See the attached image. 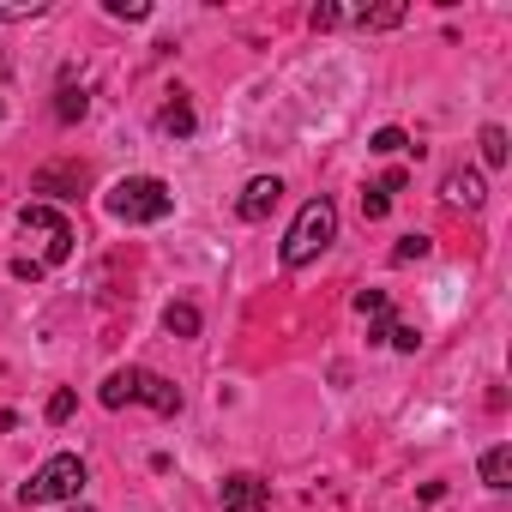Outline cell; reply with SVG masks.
I'll list each match as a JSON object with an SVG mask.
<instances>
[{"instance_id":"24","label":"cell","mask_w":512,"mask_h":512,"mask_svg":"<svg viewBox=\"0 0 512 512\" xmlns=\"http://www.w3.org/2000/svg\"><path fill=\"white\" fill-rule=\"evenodd\" d=\"M13 278H25V284H37V278H43V266H37V260H13Z\"/></svg>"},{"instance_id":"23","label":"cell","mask_w":512,"mask_h":512,"mask_svg":"<svg viewBox=\"0 0 512 512\" xmlns=\"http://www.w3.org/2000/svg\"><path fill=\"white\" fill-rule=\"evenodd\" d=\"M43 13H49L43 0H31V7H0V19H7V25H13V19H43Z\"/></svg>"},{"instance_id":"16","label":"cell","mask_w":512,"mask_h":512,"mask_svg":"<svg viewBox=\"0 0 512 512\" xmlns=\"http://www.w3.org/2000/svg\"><path fill=\"white\" fill-rule=\"evenodd\" d=\"M404 145H410V139H404V127H380V133L368 139V151H380V157H398Z\"/></svg>"},{"instance_id":"7","label":"cell","mask_w":512,"mask_h":512,"mask_svg":"<svg viewBox=\"0 0 512 512\" xmlns=\"http://www.w3.org/2000/svg\"><path fill=\"white\" fill-rule=\"evenodd\" d=\"M278 199H284V181H278V175H253V181L241 187V199H235V217H241V223H266V217L278 211Z\"/></svg>"},{"instance_id":"13","label":"cell","mask_w":512,"mask_h":512,"mask_svg":"<svg viewBox=\"0 0 512 512\" xmlns=\"http://www.w3.org/2000/svg\"><path fill=\"white\" fill-rule=\"evenodd\" d=\"M163 332L169 338H199V308L193 302H169L163 308Z\"/></svg>"},{"instance_id":"12","label":"cell","mask_w":512,"mask_h":512,"mask_svg":"<svg viewBox=\"0 0 512 512\" xmlns=\"http://www.w3.org/2000/svg\"><path fill=\"white\" fill-rule=\"evenodd\" d=\"M482 482L500 494V488H512V446H488L482 452Z\"/></svg>"},{"instance_id":"20","label":"cell","mask_w":512,"mask_h":512,"mask_svg":"<svg viewBox=\"0 0 512 512\" xmlns=\"http://www.w3.org/2000/svg\"><path fill=\"white\" fill-rule=\"evenodd\" d=\"M109 19H151V7H145V0H109Z\"/></svg>"},{"instance_id":"9","label":"cell","mask_w":512,"mask_h":512,"mask_svg":"<svg viewBox=\"0 0 512 512\" xmlns=\"http://www.w3.org/2000/svg\"><path fill=\"white\" fill-rule=\"evenodd\" d=\"M356 314L368 320V338H374V344L392 332V302H386V290H362V296H356Z\"/></svg>"},{"instance_id":"1","label":"cell","mask_w":512,"mask_h":512,"mask_svg":"<svg viewBox=\"0 0 512 512\" xmlns=\"http://www.w3.org/2000/svg\"><path fill=\"white\" fill-rule=\"evenodd\" d=\"M103 410H121V404H151L157 416H181V386L175 380H163V374H151V368H115L109 380H103Z\"/></svg>"},{"instance_id":"19","label":"cell","mask_w":512,"mask_h":512,"mask_svg":"<svg viewBox=\"0 0 512 512\" xmlns=\"http://www.w3.org/2000/svg\"><path fill=\"white\" fill-rule=\"evenodd\" d=\"M386 211H392V193H380V187H368V193H362V217H368V223H380Z\"/></svg>"},{"instance_id":"8","label":"cell","mask_w":512,"mask_h":512,"mask_svg":"<svg viewBox=\"0 0 512 512\" xmlns=\"http://www.w3.org/2000/svg\"><path fill=\"white\" fill-rule=\"evenodd\" d=\"M440 199H446V205H458V211H482L488 187H482V175H476V169H452V175L440 181Z\"/></svg>"},{"instance_id":"2","label":"cell","mask_w":512,"mask_h":512,"mask_svg":"<svg viewBox=\"0 0 512 512\" xmlns=\"http://www.w3.org/2000/svg\"><path fill=\"white\" fill-rule=\"evenodd\" d=\"M338 241V205L320 193V199H308L302 211H296V223H290V235H284V266L296 272V266H308V260H320V253Z\"/></svg>"},{"instance_id":"6","label":"cell","mask_w":512,"mask_h":512,"mask_svg":"<svg viewBox=\"0 0 512 512\" xmlns=\"http://www.w3.org/2000/svg\"><path fill=\"white\" fill-rule=\"evenodd\" d=\"M272 506V482L253 476V470H235L223 476V512H266Z\"/></svg>"},{"instance_id":"14","label":"cell","mask_w":512,"mask_h":512,"mask_svg":"<svg viewBox=\"0 0 512 512\" xmlns=\"http://www.w3.org/2000/svg\"><path fill=\"white\" fill-rule=\"evenodd\" d=\"M85 109H91V97H85L79 85H61V97H55V115L73 127V121H85Z\"/></svg>"},{"instance_id":"11","label":"cell","mask_w":512,"mask_h":512,"mask_svg":"<svg viewBox=\"0 0 512 512\" xmlns=\"http://www.w3.org/2000/svg\"><path fill=\"white\" fill-rule=\"evenodd\" d=\"M404 13H410L404 0H392V7H356L344 25H362V31H392V25H404Z\"/></svg>"},{"instance_id":"21","label":"cell","mask_w":512,"mask_h":512,"mask_svg":"<svg viewBox=\"0 0 512 512\" xmlns=\"http://www.w3.org/2000/svg\"><path fill=\"white\" fill-rule=\"evenodd\" d=\"M344 19H350L344 7H314V13H308V25H314V31H338Z\"/></svg>"},{"instance_id":"22","label":"cell","mask_w":512,"mask_h":512,"mask_svg":"<svg viewBox=\"0 0 512 512\" xmlns=\"http://www.w3.org/2000/svg\"><path fill=\"white\" fill-rule=\"evenodd\" d=\"M73 410H79V398H73V392H55V398H49V410H43V416H49V422H67V416H73Z\"/></svg>"},{"instance_id":"15","label":"cell","mask_w":512,"mask_h":512,"mask_svg":"<svg viewBox=\"0 0 512 512\" xmlns=\"http://www.w3.org/2000/svg\"><path fill=\"white\" fill-rule=\"evenodd\" d=\"M428 253H434V241L416 229V235H404V241L392 247V260H398V266H410V260H428Z\"/></svg>"},{"instance_id":"4","label":"cell","mask_w":512,"mask_h":512,"mask_svg":"<svg viewBox=\"0 0 512 512\" xmlns=\"http://www.w3.org/2000/svg\"><path fill=\"white\" fill-rule=\"evenodd\" d=\"M19 229H25V241H37V266H43V272L73 260V223H67L55 205H25V211H19Z\"/></svg>"},{"instance_id":"25","label":"cell","mask_w":512,"mask_h":512,"mask_svg":"<svg viewBox=\"0 0 512 512\" xmlns=\"http://www.w3.org/2000/svg\"><path fill=\"white\" fill-rule=\"evenodd\" d=\"M79 512H91V506H79Z\"/></svg>"},{"instance_id":"17","label":"cell","mask_w":512,"mask_h":512,"mask_svg":"<svg viewBox=\"0 0 512 512\" xmlns=\"http://www.w3.org/2000/svg\"><path fill=\"white\" fill-rule=\"evenodd\" d=\"M482 163H488V169L506 163V133H500V127H482Z\"/></svg>"},{"instance_id":"5","label":"cell","mask_w":512,"mask_h":512,"mask_svg":"<svg viewBox=\"0 0 512 512\" xmlns=\"http://www.w3.org/2000/svg\"><path fill=\"white\" fill-rule=\"evenodd\" d=\"M79 488H85V458H79V452H55V458L19 488V500H25V506H49V500H79Z\"/></svg>"},{"instance_id":"10","label":"cell","mask_w":512,"mask_h":512,"mask_svg":"<svg viewBox=\"0 0 512 512\" xmlns=\"http://www.w3.org/2000/svg\"><path fill=\"white\" fill-rule=\"evenodd\" d=\"M157 127L169 133V139H187L199 121H193V103H187V91H169V103H163V115H157Z\"/></svg>"},{"instance_id":"3","label":"cell","mask_w":512,"mask_h":512,"mask_svg":"<svg viewBox=\"0 0 512 512\" xmlns=\"http://www.w3.org/2000/svg\"><path fill=\"white\" fill-rule=\"evenodd\" d=\"M103 205H109L115 223H163V217L175 211V193H169V181H157V175H127V181L109 187Z\"/></svg>"},{"instance_id":"18","label":"cell","mask_w":512,"mask_h":512,"mask_svg":"<svg viewBox=\"0 0 512 512\" xmlns=\"http://www.w3.org/2000/svg\"><path fill=\"white\" fill-rule=\"evenodd\" d=\"M386 344H392V350H404V356H416V350H422V326H410V320H404V326H392V332H386Z\"/></svg>"}]
</instances>
